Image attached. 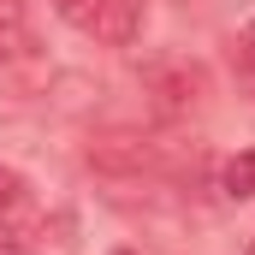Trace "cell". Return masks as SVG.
Here are the masks:
<instances>
[{"instance_id":"1","label":"cell","mask_w":255,"mask_h":255,"mask_svg":"<svg viewBox=\"0 0 255 255\" xmlns=\"http://www.w3.org/2000/svg\"><path fill=\"white\" fill-rule=\"evenodd\" d=\"M136 30H142V0H107L101 18H95V36L113 42V48H125Z\"/></svg>"},{"instance_id":"2","label":"cell","mask_w":255,"mask_h":255,"mask_svg":"<svg viewBox=\"0 0 255 255\" xmlns=\"http://www.w3.org/2000/svg\"><path fill=\"white\" fill-rule=\"evenodd\" d=\"M18 220H30V184L12 166H0V232H12Z\"/></svg>"},{"instance_id":"3","label":"cell","mask_w":255,"mask_h":255,"mask_svg":"<svg viewBox=\"0 0 255 255\" xmlns=\"http://www.w3.org/2000/svg\"><path fill=\"white\" fill-rule=\"evenodd\" d=\"M220 190L232 196V202L255 196V148H244V154H232V160H226V172H220Z\"/></svg>"},{"instance_id":"4","label":"cell","mask_w":255,"mask_h":255,"mask_svg":"<svg viewBox=\"0 0 255 255\" xmlns=\"http://www.w3.org/2000/svg\"><path fill=\"white\" fill-rule=\"evenodd\" d=\"M60 6V18L65 24H77V30H95V18H101V6L107 0H54Z\"/></svg>"},{"instance_id":"5","label":"cell","mask_w":255,"mask_h":255,"mask_svg":"<svg viewBox=\"0 0 255 255\" xmlns=\"http://www.w3.org/2000/svg\"><path fill=\"white\" fill-rule=\"evenodd\" d=\"M244 54H250V65H255V24L244 30Z\"/></svg>"},{"instance_id":"6","label":"cell","mask_w":255,"mask_h":255,"mask_svg":"<svg viewBox=\"0 0 255 255\" xmlns=\"http://www.w3.org/2000/svg\"><path fill=\"white\" fill-rule=\"evenodd\" d=\"M250 255H255V244H250Z\"/></svg>"}]
</instances>
